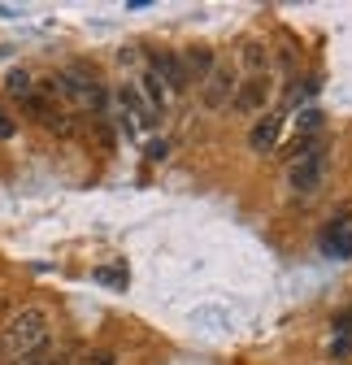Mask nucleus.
<instances>
[{
	"instance_id": "f257e3e1",
	"label": "nucleus",
	"mask_w": 352,
	"mask_h": 365,
	"mask_svg": "<svg viewBox=\"0 0 352 365\" xmlns=\"http://www.w3.org/2000/svg\"><path fill=\"white\" fill-rule=\"evenodd\" d=\"M48 331H53L48 309H39V304L14 309L5 322H0V365H26L48 344Z\"/></svg>"
},
{
	"instance_id": "f03ea898",
	"label": "nucleus",
	"mask_w": 352,
	"mask_h": 365,
	"mask_svg": "<svg viewBox=\"0 0 352 365\" xmlns=\"http://www.w3.org/2000/svg\"><path fill=\"white\" fill-rule=\"evenodd\" d=\"M322 174H326V157L318 144H300L291 170H287V182H291V192L296 196H314L322 187Z\"/></svg>"
},
{
	"instance_id": "7ed1b4c3",
	"label": "nucleus",
	"mask_w": 352,
	"mask_h": 365,
	"mask_svg": "<svg viewBox=\"0 0 352 365\" xmlns=\"http://www.w3.org/2000/svg\"><path fill=\"white\" fill-rule=\"evenodd\" d=\"M235 66H227V61H217L205 78H200V101H205V109H227L231 105V96H235Z\"/></svg>"
},
{
	"instance_id": "20e7f679",
	"label": "nucleus",
	"mask_w": 352,
	"mask_h": 365,
	"mask_svg": "<svg viewBox=\"0 0 352 365\" xmlns=\"http://www.w3.org/2000/svg\"><path fill=\"white\" fill-rule=\"evenodd\" d=\"M266 101H270V74H248V78L235 83L231 109L248 118V113H261V109H266Z\"/></svg>"
},
{
	"instance_id": "39448f33",
	"label": "nucleus",
	"mask_w": 352,
	"mask_h": 365,
	"mask_svg": "<svg viewBox=\"0 0 352 365\" xmlns=\"http://www.w3.org/2000/svg\"><path fill=\"white\" fill-rule=\"evenodd\" d=\"M148 70H152V74L161 78V87H170V91H187V87H192V78H187L179 53H152Z\"/></svg>"
},
{
	"instance_id": "423d86ee",
	"label": "nucleus",
	"mask_w": 352,
	"mask_h": 365,
	"mask_svg": "<svg viewBox=\"0 0 352 365\" xmlns=\"http://www.w3.org/2000/svg\"><path fill=\"white\" fill-rule=\"evenodd\" d=\"M322 248H326L331 257H339V261L352 257V213H348V209L331 217V226L322 231Z\"/></svg>"
},
{
	"instance_id": "0eeeda50",
	"label": "nucleus",
	"mask_w": 352,
	"mask_h": 365,
	"mask_svg": "<svg viewBox=\"0 0 352 365\" xmlns=\"http://www.w3.org/2000/svg\"><path fill=\"white\" fill-rule=\"evenodd\" d=\"M279 135H283V118H279V113H266V118L252 122V130H248V148L266 157V153L279 148Z\"/></svg>"
},
{
	"instance_id": "6e6552de",
	"label": "nucleus",
	"mask_w": 352,
	"mask_h": 365,
	"mask_svg": "<svg viewBox=\"0 0 352 365\" xmlns=\"http://www.w3.org/2000/svg\"><path fill=\"white\" fill-rule=\"evenodd\" d=\"M118 96H122V105H126V126H130V130H135V126H157V113L148 109V101L140 96L135 83H126Z\"/></svg>"
},
{
	"instance_id": "1a4fd4ad",
	"label": "nucleus",
	"mask_w": 352,
	"mask_h": 365,
	"mask_svg": "<svg viewBox=\"0 0 352 365\" xmlns=\"http://www.w3.org/2000/svg\"><path fill=\"white\" fill-rule=\"evenodd\" d=\"M179 57H183V70H187V78H192V83H200V78L217 66V57H213L209 48H187V53H179Z\"/></svg>"
},
{
	"instance_id": "9d476101",
	"label": "nucleus",
	"mask_w": 352,
	"mask_h": 365,
	"mask_svg": "<svg viewBox=\"0 0 352 365\" xmlns=\"http://www.w3.org/2000/svg\"><path fill=\"white\" fill-rule=\"evenodd\" d=\"M35 78H31V70H9V78H5V91H9V101H18V105H26L31 96H35Z\"/></svg>"
},
{
	"instance_id": "9b49d317",
	"label": "nucleus",
	"mask_w": 352,
	"mask_h": 365,
	"mask_svg": "<svg viewBox=\"0 0 352 365\" xmlns=\"http://www.w3.org/2000/svg\"><path fill=\"white\" fill-rule=\"evenodd\" d=\"M140 96L148 101V109H152V113H161V109H165V87H161V78H157L152 70H144V78H140Z\"/></svg>"
},
{
	"instance_id": "f8f14e48",
	"label": "nucleus",
	"mask_w": 352,
	"mask_h": 365,
	"mask_svg": "<svg viewBox=\"0 0 352 365\" xmlns=\"http://www.w3.org/2000/svg\"><path fill=\"white\" fill-rule=\"evenodd\" d=\"M26 365H74V352H70V348H53V344H43Z\"/></svg>"
},
{
	"instance_id": "ddd939ff",
	"label": "nucleus",
	"mask_w": 352,
	"mask_h": 365,
	"mask_svg": "<svg viewBox=\"0 0 352 365\" xmlns=\"http://www.w3.org/2000/svg\"><path fill=\"white\" fill-rule=\"evenodd\" d=\"M96 283L122 292V287H126V269H122V265H100V269H96Z\"/></svg>"
},
{
	"instance_id": "4468645a",
	"label": "nucleus",
	"mask_w": 352,
	"mask_h": 365,
	"mask_svg": "<svg viewBox=\"0 0 352 365\" xmlns=\"http://www.w3.org/2000/svg\"><path fill=\"white\" fill-rule=\"evenodd\" d=\"M74 365H118V356L109 348H87V352L74 356Z\"/></svg>"
},
{
	"instance_id": "2eb2a0df",
	"label": "nucleus",
	"mask_w": 352,
	"mask_h": 365,
	"mask_svg": "<svg viewBox=\"0 0 352 365\" xmlns=\"http://www.w3.org/2000/svg\"><path fill=\"white\" fill-rule=\"evenodd\" d=\"M244 61H248L252 74H266V48H261V43H248V48H244Z\"/></svg>"
},
{
	"instance_id": "dca6fc26",
	"label": "nucleus",
	"mask_w": 352,
	"mask_h": 365,
	"mask_svg": "<svg viewBox=\"0 0 352 365\" xmlns=\"http://www.w3.org/2000/svg\"><path fill=\"white\" fill-rule=\"evenodd\" d=\"M18 135V118H14V109L0 101V140H14Z\"/></svg>"
},
{
	"instance_id": "f3484780",
	"label": "nucleus",
	"mask_w": 352,
	"mask_h": 365,
	"mask_svg": "<svg viewBox=\"0 0 352 365\" xmlns=\"http://www.w3.org/2000/svg\"><path fill=\"white\" fill-rule=\"evenodd\" d=\"M165 153H170V148H165L161 140H152V144H148V157H152V161H165Z\"/></svg>"
},
{
	"instance_id": "a211bd4d",
	"label": "nucleus",
	"mask_w": 352,
	"mask_h": 365,
	"mask_svg": "<svg viewBox=\"0 0 352 365\" xmlns=\"http://www.w3.org/2000/svg\"><path fill=\"white\" fill-rule=\"evenodd\" d=\"M0 304H5V296H0Z\"/></svg>"
}]
</instances>
